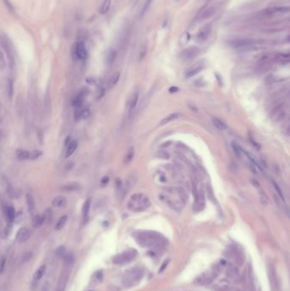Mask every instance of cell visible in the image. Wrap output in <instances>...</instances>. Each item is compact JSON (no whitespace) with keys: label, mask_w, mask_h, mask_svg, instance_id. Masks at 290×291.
<instances>
[{"label":"cell","mask_w":290,"mask_h":291,"mask_svg":"<svg viewBox=\"0 0 290 291\" xmlns=\"http://www.w3.org/2000/svg\"><path fill=\"white\" fill-rule=\"evenodd\" d=\"M15 156L19 160H28L30 157V151L24 149H17L15 151Z\"/></svg>","instance_id":"cell-25"},{"label":"cell","mask_w":290,"mask_h":291,"mask_svg":"<svg viewBox=\"0 0 290 291\" xmlns=\"http://www.w3.org/2000/svg\"><path fill=\"white\" fill-rule=\"evenodd\" d=\"M77 147V141L76 140H72L70 143L67 145V148H66V154H65V158H70L72 155L73 154L74 151H76V149Z\"/></svg>","instance_id":"cell-23"},{"label":"cell","mask_w":290,"mask_h":291,"mask_svg":"<svg viewBox=\"0 0 290 291\" xmlns=\"http://www.w3.org/2000/svg\"><path fill=\"white\" fill-rule=\"evenodd\" d=\"M211 30H212V27H211V25H210V24H207L205 26H202V28L198 31V34H197V40L200 42V43L204 42L210 35Z\"/></svg>","instance_id":"cell-14"},{"label":"cell","mask_w":290,"mask_h":291,"mask_svg":"<svg viewBox=\"0 0 290 291\" xmlns=\"http://www.w3.org/2000/svg\"><path fill=\"white\" fill-rule=\"evenodd\" d=\"M22 216H23V213H22V212H19L18 214H15L14 221L18 223V222H20V221L22 220Z\"/></svg>","instance_id":"cell-44"},{"label":"cell","mask_w":290,"mask_h":291,"mask_svg":"<svg viewBox=\"0 0 290 291\" xmlns=\"http://www.w3.org/2000/svg\"><path fill=\"white\" fill-rule=\"evenodd\" d=\"M90 205H91V199H86V201L84 202L83 208H82V212H83V215L84 218L88 216L89 210H90Z\"/></svg>","instance_id":"cell-29"},{"label":"cell","mask_w":290,"mask_h":291,"mask_svg":"<svg viewBox=\"0 0 290 291\" xmlns=\"http://www.w3.org/2000/svg\"><path fill=\"white\" fill-rule=\"evenodd\" d=\"M55 254L56 255V257H58V258L65 257V255H66V248H65V246H62V245L59 246L55 250Z\"/></svg>","instance_id":"cell-35"},{"label":"cell","mask_w":290,"mask_h":291,"mask_svg":"<svg viewBox=\"0 0 290 291\" xmlns=\"http://www.w3.org/2000/svg\"><path fill=\"white\" fill-rule=\"evenodd\" d=\"M136 256H137V252L135 250L130 249L114 256V258L112 259V262L117 265H124L126 263L134 261Z\"/></svg>","instance_id":"cell-7"},{"label":"cell","mask_w":290,"mask_h":291,"mask_svg":"<svg viewBox=\"0 0 290 291\" xmlns=\"http://www.w3.org/2000/svg\"><path fill=\"white\" fill-rule=\"evenodd\" d=\"M220 272V265H214L209 271H206L205 273H203L201 276L198 277L196 283H198V284H202V285L211 284L214 280V278L217 277V276L219 275Z\"/></svg>","instance_id":"cell-5"},{"label":"cell","mask_w":290,"mask_h":291,"mask_svg":"<svg viewBox=\"0 0 290 291\" xmlns=\"http://www.w3.org/2000/svg\"><path fill=\"white\" fill-rule=\"evenodd\" d=\"M4 65V55H3V53H2L1 49H0V68H1V67H3Z\"/></svg>","instance_id":"cell-45"},{"label":"cell","mask_w":290,"mask_h":291,"mask_svg":"<svg viewBox=\"0 0 290 291\" xmlns=\"http://www.w3.org/2000/svg\"><path fill=\"white\" fill-rule=\"evenodd\" d=\"M116 56H117V53L113 49H111L110 51L108 52V54L107 55V62L111 65L116 60Z\"/></svg>","instance_id":"cell-33"},{"label":"cell","mask_w":290,"mask_h":291,"mask_svg":"<svg viewBox=\"0 0 290 291\" xmlns=\"http://www.w3.org/2000/svg\"><path fill=\"white\" fill-rule=\"evenodd\" d=\"M30 236H31V232H30L29 229L26 228V227H22V228L19 229V231L16 233L15 238L18 243H24L26 240H28Z\"/></svg>","instance_id":"cell-15"},{"label":"cell","mask_w":290,"mask_h":291,"mask_svg":"<svg viewBox=\"0 0 290 291\" xmlns=\"http://www.w3.org/2000/svg\"><path fill=\"white\" fill-rule=\"evenodd\" d=\"M5 264H6V259H5V257H1V259H0V274L4 272V267H5Z\"/></svg>","instance_id":"cell-43"},{"label":"cell","mask_w":290,"mask_h":291,"mask_svg":"<svg viewBox=\"0 0 290 291\" xmlns=\"http://www.w3.org/2000/svg\"><path fill=\"white\" fill-rule=\"evenodd\" d=\"M180 117V113H178V112H174V113H171V114H169V116H167L164 118H163L162 119V121L160 122V124L161 125H164V124H169L170 122L174 121V120H176L178 118Z\"/></svg>","instance_id":"cell-27"},{"label":"cell","mask_w":290,"mask_h":291,"mask_svg":"<svg viewBox=\"0 0 290 291\" xmlns=\"http://www.w3.org/2000/svg\"><path fill=\"white\" fill-rule=\"evenodd\" d=\"M138 100H139V92L136 91L133 94L131 100H130V104H129V116L134 113V112L135 110L136 107H137V104H138Z\"/></svg>","instance_id":"cell-20"},{"label":"cell","mask_w":290,"mask_h":291,"mask_svg":"<svg viewBox=\"0 0 290 291\" xmlns=\"http://www.w3.org/2000/svg\"><path fill=\"white\" fill-rule=\"evenodd\" d=\"M144 276V271L140 267H134L126 271L123 277V284L125 287H135L139 284Z\"/></svg>","instance_id":"cell-4"},{"label":"cell","mask_w":290,"mask_h":291,"mask_svg":"<svg viewBox=\"0 0 290 291\" xmlns=\"http://www.w3.org/2000/svg\"><path fill=\"white\" fill-rule=\"evenodd\" d=\"M26 205H27V210L29 211L30 214H33L35 211V209H36V203H35V200H34L33 196L31 193H26Z\"/></svg>","instance_id":"cell-19"},{"label":"cell","mask_w":290,"mask_h":291,"mask_svg":"<svg viewBox=\"0 0 290 291\" xmlns=\"http://www.w3.org/2000/svg\"><path fill=\"white\" fill-rule=\"evenodd\" d=\"M272 184H273V187H274V188H275L276 192V193L278 194V196H279L281 199H283V201H285V197H284V195H283V191L281 190V188L279 187V186L276 184L274 181H272Z\"/></svg>","instance_id":"cell-38"},{"label":"cell","mask_w":290,"mask_h":291,"mask_svg":"<svg viewBox=\"0 0 290 291\" xmlns=\"http://www.w3.org/2000/svg\"><path fill=\"white\" fill-rule=\"evenodd\" d=\"M200 53V49L198 47L191 46L187 49H185L183 51L180 53V58L184 61H189L198 56Z\"/></svg>","instance_id":"cell-11"},{"label":"cell","mask_w":290,"mask_h":291,"mask_svg":"<svg viewBox=\"0 0 290 291\" xmlns=\"http://www.w3.org/2000/svg\"><path fill=\"white\" fill-rule=\"evenodd\" d=\"M119 77H120V73L118 72V73H115L109 79V83H108L109 87H113L114 85H117V83L119 80Z\"/></svg>","instance_id":"cell-34"},{"label":"cell","mask_w":290,"mask_h":291,"mask_svg":"<svg viewBox=\"0 0 290 291\" xmlns=\"http://www.w3.org/2000/svg\"><path fill=\"white\" fill-rule=\"evenodd\" d=\"M42 154H43V151H38V150L30 151L29 160H35V159H37Z\"/></svg>","instance_id":"cell-37"},{"label":"cell","mask_w":290,"mask_h":291,"mask_svg":"<svg viewBox=\"0 0 290 291\" xmlns=\"http://www.w3.org/2000/svg\"><path fill=\"white\" fill-rule=\"evenodd\" d=\"M212 121H213L214 125L216 127L217 129H220L221 131H223V130H225L226 129V124H225L224 122L222 121V120H220L219 118H214L212 119Z\"/></svg>","instance_id":"cell-31"},{"label":"cell","mask_w":290,"mask_h":291,"mask_svg":"<svg viewBox=\"0 0 290 291\" xmlns=\"http://www.w3.org/2000/svg\"><path fill=\"white\" fill-rule=\"evenodd\" d=\"M136 243L147 249H159L165 246L166 239L162 234L153 231H138L133 234Z\"/></svg>","instance_id":"cell-1"},{"label":"cell","mask_w":290,"mask_h":291,"mask_svg":"<svg viewBox=\"0 0 290 291\" xmlns=\"http://www.w3.org/2000/svg\"><path fill=\"white\" fill-rule=\"evenodd\" d=\"M134 155H135V149L134 147H130L126 152V155L124 157V163H129V162H131V160L134 158Z\"/></svg>","instance_id":"cell-32"},{"label":"cell","mask_w":290,"mask_h":291,"mask_svg":"<svg viewBox=\"0 0 290 291\" xmlns=\"http://www.w3.org/2000/svg\"><path fill=\"white\" fill-rule=\"evenodd\" d=\"M152 1L153 0H146V2L144 3L143 6H142V9H141V11H140V17H142L146 13L148 10V9L151 6V4L152 3Z\"/></svg>","instance_id":"cell-36"},{"label":"cell","mask_w":290,"mask_h":291,"mask_svg":"<svg viewBox=\"0 0 290 291\" xmlns=\"http://www.w3.org/2000/svg\"><path fill=\"white\" fill-rule=\"evenodd\" d=\"M61 189L62 190L63 192H77V191L81 190V185L78 182H76V181H71V182H68L66 184L63 185Z\"/></svg>","instance_id":"cell-16"},{"label":"cell","mask_w":290,"mask_h":291,"mask_svg":"<svg viewBox=\"0 0 290 291\" xmlns=\"http://www.w3.org/2000/svg\"><path fill=\"white\" fill-rule=\"evenodd\" d=\"M49 284L48 282H46V283L44 284V286L42 288L41 291H49Z\"/></svg>","instance_id":"cell-46"},{"label":"cell","mask_w":290,"mask_h":291,"mask_svg":"<svg viewBox=\"0 0 290 291\" xmlns=\"http://www.w3.org/2000/svg\"><path fill=\"white\" fill-rule=\"evenodd\" d=\"M289 8L288 6H274V7H269L264 10L260 12V15L263 17H271L274 15H283L285 13H288Z\"/></svg>","instance_id":"cell-8"},{"label":"cell","mask_w":290,"mask_h":291,"mask_svg":"<svg viewBox=\"0 0 290 291\" xmlns=\"http://www.w3.org/2000/svg\"><path fill=\"white\" fill-rule=\"evenodd\" d=\"M67 203V199L65 196L59 195L56 196L52 200V205L56 208H64Z\"/></svg>","instance_id":"cell-18"},{"label":"cell","mask_w":290,"mask_h":291,"mask_svg":"<svg viewBox=\"0 0 290 291\" xmlns=\"http://www.w3.org/2000/svg\"><path fill=\"white\" fill-rule=\"evenodd\" d=\"M215 12H216V9L213 6L206 8L198 15V20L199 21H204L207 19L211 18L215 14Z\"/></svg>","instance_id":"cell-17"},{"label":"cell","mask_w":290,"mask_h":291,"mask_svg":"<svg viewBox=\"0 0 290 291\" xmlns=\"http://www.w3.org/2000/svg\"><path fill=\"white\" fill-rule=\"evenodd\" d=\"M8 95H9V97H10V99L12 98V96H13V91H14V87H13V80L12 79H10V81L8 83Z\"/></svg>","instance_id":"cell-41"},{"label":"cell","mask_w":290,"mask_h":291,"mask_svg":"<svg viewBox=\"0 0 290 291\" xmlns=\"http://www.w3.org/2000/svg\"><path fill=\"white\" fill-rule=\"evenodd\" d=\"M286 106L283 103L278 104L277 106H276L272 111L271 117L276 122L281 121L286 116Z\"/></svg>","instance_id":"cell-9"},{"label":"cell","mask_w":290,"mask_h":291,"mask_svg":"<svg viewBox=\"0 0 290 291\" xmlns=\"http://www.w3.org/2000/svg\"><path fill=\"white\" fill-rule=\"evenodd\" d=\"M206 66V63L202 61H199V62H197L196 64H194L193 66H191L189 69L186 72V77H187V78H190V77H193L195 75H197L198 73H199L201 71H202L204 68H205Z\"/></svg>","instance_id":"cell-12"},{"label":"cell","mask_w":290,"mask_h":291,"mask_svg":"<svg viewBox=\"0 0 290 291\" xmlns=\"http://www.w3.org/2000/svg\"><path fill=\"white\" fill-rule=\"evenodd\" d=\"M4 214H5V215H6V217H7V219L9 220V221H14V219H15V210L13 207L7 205V206L4 207Z\"/></svg>","instance_id":"cell-26"},{"label":"cell","mask_w":290,"mask_h":291,"mask_svg":"<svg viewBox=\"0 0 290 291\" xmlns=\"http://www.w3.org/2000/svg\"><path fill=\"white\" fill-rule=\"evenodd\" d=\"M45 221L44 214H36L34 215L33 218V221H32V224H33V227L35 228H39L40 226H43V224Z\"/></svg>","instance_id":"cell-22"},{"label":"cell","mask_w":290,"mask_h":291,"mask_svg":"<svg viewBox=\"0 0 290 291\" xmlns=\"http://www.w3.org/2000/svg\"><path fill=\"white\" fill-rule=\"evenodd\" d=\"M45 272H46V265H41L33 274V280L37 281V282L40 280L41 278L44 277Z\"/></svg>","instance_id":"cell-24"},{"label":"cell","mask_w":290,"mask_h":291,"mask_svg":"<svg viewBox=\"0 0 290 291\" xmlns=\"http://www.w3.org/2000/svg\"><path fill=\"white\" fill-rule=\"evenodd\" d=\"M3 2H4L5 7L8 9V10L10 11V13H12V14H15V8L13 6V4H11V2L10 0H3Z\"/></svg>","instance_id":"cell-39"},{"label":"cell","mask_w":290,"mask_h":291,"mask_svg":"<svg viewBox=\"0 0 290 291\" xmlns=\"http://www.w3.org/2000/svg\"><path fill=\"white\" fill-rule=\"evenodd\" d=\"M127 206L131 211L141 212L151 206V201L149 198L143 193H135L130 197Z\"/></svg>","instance_id":"cell-3"},{"label":"cell","mask_w":290,"mask_h":291,"mask_svg":"<svg viewBox=\"0 0 290 291\" xmlns=\"http://www.w3.org/2000/svg\"><path fill=\"white\" fill-rule=\"evenodd\" d=\"M260 42L258 40H254L252 38H235L229 41V44L234 49H249L251 48H255V46Z\"/></svg>","instance_id":"cell-6"},{"label":"cell","mask_w":290,"mask_h":291,"mask_svg":"<svg viewBox=\"0 0 290 291\" xmlns=\"http://www.w3.org/2000/svg\"><path fill=\"white\" fill-rule=\"evenodd\" d=\"M186 199L185 192L180 188H169L160 193V199L165 201L170 208L175 210H180L183 208L186 203Z\"/></svg>","instance_id":"cell-2"},{"label":"cell","mask_w":290,"mask_h":291,"mask_svg":"<svg viewBox=\"0 0 290 291\" xmlns=\"http://www.w3.org/2000/svg\"><path fill=\"white\" fill-rule=\"evenodd\" d=\"M111 4H112V0H104L101 5H100V14L104 15V14L107 13L108 10H110Z\"/></svg>","instance_id":"cell-28"},{"label":"cell","mask_w":290,"mask_h":291,"mask_svg":"<svg viewBox=\"0 0 290 291\" xmlns=\"http://www.w3.org/2000/svg\"><path fill=\"white\" fill-rule=\"evenodd\" d=\"M86 94L87 92H85V91H81L77 96H75V98L72 100V104H73V106L75 107H77V108H79V107L82 106V104L84 103V97L86 96Z\"/></svg>","instance_id":"cell-21"},{"label":"cell","mask_w":290,"mask_h":291,"mask_svg":"<svg viewBox=\"0 0 290 291\" xmlns=\"http://www.w3.org/2000/svg\"><path fill=\"white\" fill-rule=\"evenodd\" d=\"M228 252H229V255H230L231 259H232L237 264L241 265L242 263H243V260H244V258H243V254H242V251L238 250L237 248H231L230 250L228 251Z\"/></svg>","instance_id":"cell-13"},{"label":"cell","mask_w":290,"mask_h":291,"mask_svg":"<svg viewBox=\"0 0 290 291\" xmlns=\"http://www.w3.org/2000/svg\"><path fill=\"white\" fill-rule=\"evenodd\" d=\"M66 221H67V216L66 215H63L60 218L58 221H57V223L55 224V231H60V230H61V229L65 226L66 225Z\"/></svg>","instance_id":"cell-30"},{"label":"cell","mask_w":290,"mask_h":291,"mask_svg":"<svg viewBox=\"0 0 290 291\" xmlns=\"http://www.w3.org/2000/svg\"><path fill=\"white\" fill-rule=\"evenodd\" d=\"M231 147H232V148H233V151H235V153L237 155L241 156V155L243 153V152H242L243 150H242V148L239 147V145H237L236 142H232V143H231Z\"/></svg>","instance_id":"cell-40"},{"label":"cell","mask_w":290,"mask_h":291,"mask_svg":"<svg viewBox=\"0 0 290 291\" xmlns=\"http://www.w3.org/2000/svg\"><path fill=\"white\" fill-rule=\"evenodd\" d=\"M73 53L77 59L85 60L87 57V49L83 41H78L73 47Z\"/></svg>","instance_id":"cell-10"},{"label":"cell","mask_w":290,"mask_h":291,"mask_svg":"<svg viewBox=\"0 0 290 291\" xmlns=\"http://www.w3.org/2000/svg\"><path fill=\"white\" fill-rule=\"evenodd\" d=\"M261 203L263 204V205H266L267 203H268V199H267V197L265 195V193L264 192H261Z\"/></svg>","instance_id":"cell-42"},{"label":"cell","mask_w":290,"mask_h":291,"mask_svg":"<svg viewBox=\"0 0 290 291\" xmlns=\"http://www.w3.org/2000/svg\"><path fill=\"white\" fill-rule=\"evenodd\" d=\"M225 291H238V290H237V289H227V290H225Z\"/></svg>","instance_id":"cell-47"}]
</instances>
